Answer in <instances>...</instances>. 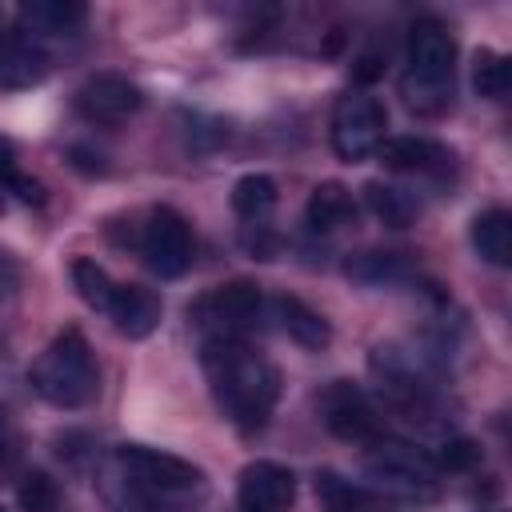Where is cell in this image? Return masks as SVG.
<instances>
[{"label":"cell","instance_id":"obj_1","mask_svg":"<svg viewBox=\"0 0 512 512\" xmlns=\"http://www.w3.org/2000/svg\"><path fill=\"white\" fill-rule=\"evenodd\" d=\"M200 364L216 408L240 428L260 432L280 396V372L252 340H200Z\"/></svg>","mask_w":512,"mask_h":512},{"label":"cell","instance_id":"obj_2","mask_svg":"<svg viewBox=\"0 0 512 512\" xmlns=\"http://www.w3.org/2000/svg\"><path fill=\"white\" fill-rule=\"evenodd\" d=\"M116 468H120V484L132 508L164 512L168 504H188L204 496V472L192 460H180L172 452H156L144 444H120Z\"/></svg>","mask_w":512,"mask_h":512},{"label":"cell","instance_id":"obj_3","mask_svg":"<svg viewBox=\"0 0 512 512\" xmlns=\"http://www.w3.org/2000/svg\"><path fill=\"white\" fill-rule=\"evenodd\" d=\"M404 100L420 116H436L452 100V72H456V40L448 24L436 16H420L408 28V56H404Z\"/></svg>","mask_w":512,"mask_h":512},{"label":"cell","instance_id":"obj_4","mask_svg":"<svg viewBox=\"0 0 512 512\" xmlns=\"http://www.w3.org/2000/svg\"><path fill=\"white\" fill-rule=\"evenodd\" d=\"M28 384L52 408H84L96 396V388H100V372H96V360H92L88 340L76 328H64L32 360Z\"/></svg>","mask_w":512,"mask_h":512},{"label":"cell","instance_id":"obj_5","mask_svg":"<svg viewBox=\"0 0 512 512\" xmlns=\"http://www.w3.org/2000/svg\"><path fill=\"white\" fill-rule=\"evenodd\" d=\"M368 368L376 376V388L384 396V404L404 416L408 424H420V428H436L440 424V396H436V384L428 380V372L404 356L400 348H372L368 356Z\"/></svg>","mask_w":512,"mask_h":512},{"label":"cell","instance_id":"obj_6","mask_svg":"<svg viewBox=\"0 0 512 512\" xmlns=\"http://www.w3.org/2000/svg\"><path fill=\"white\" fill-rule=\"evenodd\" d=\"M364 476L380 492L400 500H428L440 488V468L432 464V456L392 436H376L364 448Z\"/></svg>","mask_w":512,"mask_h":512},{"label":"cell","instance_id":"obj_7","mask_svg":"<svg viewBox=\"0 0 512 512\" xmlns=\"http://www.w3.org/2000/svg\"><path fill=\"white\" fill-rule=\"evenodd\" d=\"M264 308L268 304L256 284L232 280V284H220L208 296H200L188 308V316H192V328L200 340H248L260 328Z\"/></svg>","mask_w":512,"mask_h":512},{"label":"cell","instance_id":"obj_8","mask_svg":"<svg viewBox=\"0 0 512 512\" xmlns=\"http://www.w3.org/2000/svg\"><path fill=\"white\" fill-rule=\"evenodd\" d=\"M384 128H388V112L372 92L348 88L344 96H336L332 148H336V156L344 164H360V160L376 156V148L384 144Z\"/></svg>","mask_w":512,"mask_h":512},{"label":"cell","instance_id":"obj_9","mask_svg":"<svg viewBox=\"0 0 512 512\" xmlns=\"http://www.w3.org/2000/svg\"><path fill=\"white\" fill-rule=\"evenodd\" d=\"M192 252H196L192 224L176 208H168V204L152 208L144 228H140V256H144V264L160 280H176V276H184L192 268Z\"/></svg>","mask_w":512,"mask_h":512},{"label":"cell","instance_id":"obj_10","mask_svg":"<svg viewBox=\"0 0 512 512\" xmlns=\"http://www.w3.org/2000/svg\"><path fill=\"white\" fill-rule=\"evenodd\" d=\"M320 420L328 424L332 436L352 440V444H372L376 436H384L372 400H368L364 388H356L352 380H332V384L320 392Z\"/></svg>","mask_w":512,"mask_h":512},{"label":"cell","instance_id":"obj_11","mask_svg":"<svg viewBox=\"0 0 512 512\" xmlns=\"http://www.w3.org/2000/svg\"><path fill=\"white\" fill-rule=\"evenodd\" d=\"M140 104H144V92L120 72H96L76 88V112L100 128L124 124L128 116L140 112Z\"/></svg>","mask_w":512,"mask_h":512},{"label":"cell","instance_id":"obj_12","mask_svg":"<svg viewBox=\"0 0 512 512\" xmlns=\"http://www.w3.org/2000/svg\"><path fill=\"white\" fill-rule=\"evenodd\" d=\"M236 504H240V512H292V504H296L292 468H284L276 460L244 464L240 484H236Z\"/></svg>","mask_w":512,"mask_h":512},{"label":"cell","instance_id":"obj_13","mask_svg":"<svg viewBox=\"0 0 512 512\" xmlns=\"http://www.w3.org/2000/svg\"><path fill=\"white\" fill-rule=\"evenodd\" d=\"M52 60L40 48V40L24 36L20 28H0V92L32 88L48 76Z\"/></svg>","mask_w":512,"mask_h":512},{"label":"cell","instance_id":"obj_14","mask_svg":"<svg viewBox=\"0 0 512 512\" xmlns=\"http://www.w3.org/2000/svg\"><path fill=\"white\" fill-rule=\"evenodd\" d=\"M376 156L384 168L412 172V176H444L452 168V152L428 136H384Z\"/></svg>","mask_w":512,"mask_h":512},{"label":"cell","instance_id":"obj_15","mask_svg":"<svg viewBox=\"0 0 512 512\" xmlns=\"http://www.w3.org/2000/svg\"><path fill=\"white\" fill-rule=\"evenodd\" d=\"M104 316L112 320V328H116L120 336L144 340L148 332H156V324H160V316H164V304H160L156 292H148V288H140V284H116V296H112V304H108Z\"/></svg>","mask_w":512,"mask_h":512},{"label":"cell","instance_id":"obj_16","mask_svg":"<svg viewBox=\"0 0 512 512\" xmlns=\"http://www.w3.org/2000/svg\"><path fill=\"white\" fill-rule=\"evenodd\" d=\"M88 20V8L76 0H36L16 8V28L24 36H68Z\"/></svg>","mask_w":512,"mask_h":512},{"label":"cell","instance_id":"obj_17","mask_svg":"<svg viewBox=\"0 0 512 512\" xmlns=\"http://www.w3.org/2000/svg\"><path fill=\"white\" fill-rule=\"evenodd\" d=\"M304 216H308L312 232H336V228L356 220V200H352V192L344 184L324 180V184L312 188V196L304 204Z\"/></svg>","mask_w":512,"mask_h":512},{"label":"cell","instance_id":"obj_18","mask_svg":"<svg viewBox=\"0 0 512 512\" xmlns=\"http://www.w3.org/2000/svg\"><path fill=\"white\" fill-rule=\"evenodd\" d=\"M472 248L480 260L508 268L512 264V216L504 208H484L472 216Z\"/></svg>","mask_w":512,"mask_h":512},{"label":"cell","instance_id":"obj_19","mask_svg":"<svg viewBox=\"0 0 512 512\" xmlns=\"http://www.w3.org/2000/svg\"><path fill=\"white\" fill-rule=\"evenodd\" d=\"M272 312H276L280 328H284L300 348H324V344L332 340L328 320H324L316 308H308L304 300H296V296H276V300H272Z\"/></svg>","mask_w":512,"mask_h":512},{"label":"cell","instance_id":"obj_20","mask_svg":"<svg viewBox=\"0 0 512 512\" xmlns=\"http://www.w3.org/2000/svg\"><path fill=\"white\" fill-rule=\"evenodd\" d=\"M232 208L236 216H244L248 224H260L272 208H276V180L264 172H248L232 184Z\"/></svg>","mask_w":512,"mask_h":512},{"label":"cell","instance_id":"obj_21","mask_svg":"<svg viewBox=\"0 0 512 512\" xmlns=\"http://www.w3.org/2000/svg\"><path fill=\"white\" fill-rule=\"evenodd\" d=\"M364 200H368V208L384 220V224H392V228H404V224H412L416 220V200L404 192V188H396V184H380V180H372V184H364Z\"/></svg>","mask_w":512,"mask_h":512},{"label":"cell","instance_id":"obj_22","mask_svg":"<svg viewBox=\"0 0 512 512\" xmlns=\"http://www.w3.org/2000/svg\"><path fill=\"white\" fill-rule=\"evenodd\" d=\"M344 272L360 284H396L408 276V260L400 252H356Z\"/></svg>","mask_w":512,"mask_h":512},{"label":"cell","instance_id":"obj_23","mask_svg":"<svg viewBox=\"0 0 512 512\" xmlns=\"http://www.w3.org/2000/svg\"><path fill=\"white\" fill-rule=\"evenodd\" d=\"M72 288H76V296H80L92 312H108V304H112V296H116V280H112L96 260H88V256L72 260Z\"/></svg>","mask_w":512,"mask_h":512},{"label":"cell","instance_id":"obj_24","mask_svg":"<svg viewBox=\"0 0 512 512\" xmlns=\"http://www.w3.org/2000/svg\"><path fill=\"white\" fill-rule=\"evenodd\" d=\"M508 84H512L508 56L496 52V48H480V52L472 56V88H476L484 100H504V96H508Z\"/></svg>","mask_w":512,"mask_h":512},{"label":"cell","instance_id":"obj_25","mask_svg":"<svg viewBox=\"0 0 512 512\" xmlns=\"http://www.w3.org/2000/svg\"><path fill=\"white\" fill-rule=\"evenodd\" d=\"M0 184H4L12 196H20L24 204H44V184L20 168L16 144H12L8 136H0Z\"/></svg>","mask_w":512,"mask_h":512},{"label":"cell","instance_id":"obj_26","mask_svg":"<svg viewBox=\"0 0 512 512\" xmlns=\"http://www.w3.org/2000/svg\"><path fill=\"white\" fill-rule=\"evenodd\" d=\"M16 500H20L24 512H56L60 508V488H56V480L48 472H28L20 480Z\"/></svg>","mask_w":512,"mask_h":512},{"label":"cell","instance_id":"obj_27","mask_svg":"<svg viewBox=\"0 0 512 512\" xmlns=\"http://www.w3.org/2000/svg\"><path fill=\"white\" fill-rule=\"evenodd\" d=\"M432 464H436L440 472H468V468L480 464V444L468 440V436H448V440L440 444V452L432 456Z\"/></svg>","mask_w":512,"mask_h":512},{"label":"cell","instance_id":"obj_28","mask_svg":"<svg viewBox=\"0 0 512 512\" xmlns=\"http://www.w3.org/2000/svg\"><path fill=\"white\" fill-rule=\"evenodd\" d=\"M72 164L80 168V172H88V176H96V172H104L108 164H104V156H96V152H88V148H72Z\"/></svg>","mask_w":512,"mask_h":512},{"label":"cell","instance_id":"obj_29","mask_svg":"<svg viewBox=\"0 0 512 512\" xmlns=\"http://www.w3.org/2000/svg\"><path fill=\"white\" fill-rule=\"evenodd\" d=\"M12 452H16V432H12V420H8V412L0 404V464H8Z\"/></svg>","mask_w":512,"mask_h":512},{"label":"cell","instance_id":"obj_30","mask_svg":"<svg viewBox=\"0 0 512 512\" xmlns=\"http://www.w3.org/2000/svg\"><path fill=\"white\" fill-rule=\"evenodd\" d=\"M132 512H152V508H132Z\"/></svg>","mask_w":512,"mask_h":512},{"label":"cell","instance_id":"obj_31","mask_svg":"<svg viewBox=\"0 0 512 512\" xmlns=\"http://www.w3.org/2000/svg\"><path fill=\"white\" fill-rule=\"evenodd\" d=\"M0 512H4V504H0Z\"/></svg>","mask_w":512,"mask_h":512},{"label":"cell","instance_id":"obj_32","mask_svg":"<svg viewBox=\"0 0 512 512\" xmlns=\"http://www.w3.org/2000/svg\"><path fill=\"white\" fill-rule=\"evenodd\" d=\"M0 208H4V200H0Z\"/></svg>","mask_w":512,"mask_h":512}]
</instances>
